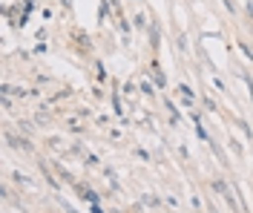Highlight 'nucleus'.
<instances>
[{
  "label": "nucleus",
  "instance_id": "nucleus-1",
  "mask_svg": "<svg viewBox=\"0 0 253 213\" xmlns=\"http://www.w3.org/2000/svg\"><path fill=\"white\" fill-rule=\"evenodd\" d=\"M3 138H6V144H9V147H15V150H26V153L32 150V141H29V138H23V135H15V132H6Z\"/></svg>",
  "mask_w": 253,
  "mask_h": 213
},
{
  "label": "nucleus",
  "instance_id": "nucleus-2",
  "mask_svg": "<svg viewBox=\"0 0 253 213\" xmlns=\"http://www.w3.org/2000/svg\"><path fill=\"white\" fill-rule=\"evenodd\" d=\"M72 187H75V193H78V196H84L86 202H89V205H98V202H101V196L95 193L92 187H84V181H75Z\"/></svg>",
  "mask_w": 253,
  "mask_h": 213
},
{
  "label": "nucleus",
  "instance_id": "nucleus-3",
  "mask_svg": "<svg viewBox=\"0 0 253 213\" xmlns=\"http://www.w3.org/2000/svg\"><path fill=\"white\" fill-rule=\"evenodd\" d=\"M150 78H153V84H156L158 89H164V86H167V78H164V72H161L158 61H153V64H150Z\"/></svg>",
  "mask_w": 253,
  "mask_h": 213
},
{
  "label": "nucleus",
  "instance_id": "nucleus-4",
  "mask_svg": "<svg viewBox=\"0 0 253 213\" xmlns=\"http://www.w3.org/2000/svg\"><path fill=\"white\" fill-rule=\"evenodd\" d=\"M147 32H150V43H153V49H158V43H161V32L156 29V23H150Z\"/></svg>",
  "mask_w": 253,
  "mask_h": 213
},
{
  "label": "nucleus",
  "instance_id": "nucleus-5",
  "mask_svg": "<svg viewBox=\"0 0 253 213\" xmlns=\"http://www.w3.org/2000/svg\"><path fill=\"white\" fill-rule=\"evenodd\" d=\"M41 173H43V176H46V181H49V187H55V190H58V187H61V184H58V179H55V176H52V173H49V167L43 162H41Z\"/></svg>",
  "mask_w": 253,
  "mask_h": 213
},
{
  "label": "nucleus",
  "instance_id": "nucleus-6",
  "mask_svg": "<svg viewBox=\"0 0 253 213\" xmlns=\"http://www.w3.org/2000/svg\"><path fill=\"white\" fill-rule=\"evenodd\" d=\"M213 190H216V193H221V196H224V193H227L230 187H227V181H224V179H216V181H213Z\"/></svg>",
  "mask_w": 253,
  "mask_h": 213
},
{
  "label": "nucleus",
  "instance_id": "nucleus-7",
  "mask_svg": "<svg viewBox=\"0 0 253 213\" xmlns=\"http://www.w3.org/2000/svg\"><path fill=\"white\" fill-rule=\"evenodd\" d=\"M112 110H115V115H124V107H121V98H118V92H112Z\"/></svg>",
  "mask_w": 253,
  "mask_h": 213
},
{
  "label": "nucleus",
  "instance_id": "nucleus-8",
  "mask_svg": "<svg viewBox=\"0 0 253 213\" xmlns=\"http://www.w3.org/2000/svg\"><path fill=\"white\" fill-rule=\"evenodd\" d=\"M141 92H144V95H150V98L156 95V89H153V84H150V81H141Z\"/></svg>",
  "mask_w": 253,
  "mask_h": 213
},
{
  "label": "nucleus",
  "instance_id": "nucleus-9",
  "mask_svg": "<svg viewBox=\"0 0 253 213\" xmlns=\"http://www.w3.org/2000/svg\"><path fill=\"white\" fill-rule=\"evenodd\" d=\"M95 69H98V81H107V69H104L101 61H95Z\"/></svg>",
  "mask_w": 253,
  "mask_h": 213
},
{
  "label": "nucleus",
  "instance_id": "nucleus-10",
  "mask_svg": "<svg viewBox=\"0 0 253 213\" xmlns=\"http://www.w3.org/2000/svg\"><path fill=\"white\" fill-rule=\"evenodd\" d=\"M175 46L184 52V49H187V38H184V35H178V38H175Z\"/></svg>",
  "mask_w": 253,
  "mask_h": 213
},
{
  "label": "nucleus",
  "instance_id": "nucleus-11",
  "mask_svg": "<svg viewBox=\"0 0 253 213\" xmlns=\"http://www.w3.org/2000/svg\"><path fill=\"white\" fill-rule=\"evenodd\" d=\"M135 26H138V29H147L150 23H147V17L144 15H135Z\"/></svg>",
  "mask_w": 253,
  "mask_h": 213
},
{
  "label": "nucleus",
  "instance_id": "nucleus-12",
  "mask_svg": "<svg viewBox=\"0 0 253 213\" xmlns=\"http://www.w3.org/2000/svg\"><path fill=\"white\" fill-rule=\"evenodd\" d=\"M196 132H199V138H202V141H210V135H207V130L202 127V124H196Z\"/></svg>",
  "mask_w": 253,
  "mask_h": 213
},
{
  "label": "nucleus",
  "instance_id": "nucleus-13",
  "mask_svg": "<svg viewBox=\"0 0 253 213\" xmlns=\"http://www.w3.org/2000/svg\"><path fill=\"white\" fill-rule=\"evenodd\" d=\"M12 179H15L17 184H29V179H26V176H23V173H20V170H17V173H12Z\"/></svg>",
  "mask_w": 253,
  "mask_h": 213
},
{
  "label": "nucleus",
  "instance_id": "nucleus-14",
  "mask_svg": "<svg viewBox=\"0 0 253 213\" xmlns=\"http://www.w3.org/2000/svg\"><path fill=\"white\" fill-rule=\"evenodd\" d=\"M84 164H89V167H95V164H98V156H92V153H86V156H84Z\"/></svg>",
  "mask_w": 253,
  "mask_h": 213
},
{
  "label": "nucleus",
  "instance_id": "nucleus-15",
  "mask_svg": "<svg viewBox=\"0 0 253 213\" xmlns=\"http://www.w3.org/2000/svg\"><path fill=\"white\" fill-rule=\"evenodd\" d=\"M144 202H147V205H153V208H161V199H158V196H144Z\"/></svg>",
  "mask_w": 253,
  "mask_h": 213
},
{
  "label": "nucleus",
  "instance_id": "nucleus-16",
  "mask_svg": "<svg viewBox=\"0 0 253 213\" xmlns=\"http://www.w3.org/2000/svg\"><path fill=\"white\" fill-rule=\"evenodd\" d=\"M107 15H110V0H104V3H101V20H104Z\"/></svg>",
  "mask_w": 253,
  "mask_h": 213
},
{
  "label": "nucleus",
  "instance_id": "nucleus-17",
  "mask_svg": "<svg viewBox=\"0 0 253 213\" xmlns=\"http://www.w3.org/2000/svg\"><path fill=\"white\" fill-rule=\"evenodd\" d=\"M242 78H245V84H248V89H251V104H253V78H251V75H242Z\"/></svg>",
  "mask_w": 253,
  "mask_h": 213
},
{
  "label": "nucleus",
  "instance_id": "nucleus-18",
  "mask_svg": "<svg viewBox=\"0 0 253 213\" xmlns=\"http://www.w3.org/2000/svg\"><path fill=\"white\" fill-rule=\"evenodd\" d=\"M75 41H78V43H84V46H89V41H86V35H84V32H75Z\"/></svg>",
  "mask_w": 253,
  "mask_h": 213
},
{
  "label": "nucleus",
  "instance_id": "nucleus-19",
  "mask_svg": "<svg viewBox=\"0 0 253 213\" xmlns=\"http://www.w3.org/2000/svg\"><path fill=\"white\" fill-rule=\"evenodd\" d=\"M221 3H224V9H227V12H236V3H233V0H221Z\"/></svg>",
  "mask_w": 253,
  "mask_h": 213
},
{
  "label": "nucleus",
  "instance_id": "nucleus-20",
  "mask_svg": "<svg viewBox=\"0 0 253 213\" xmlns=\"http://www.w3.org/2000/svg\"><path fill=\"white\" fill-rule=\"evenodd\" d=\"M239 46H242V52H245V58H253V49L248 46V43H239Z\"/></svg>",
  "mask_w": 253,
  "mask_h": 213
},
{
  "label": "nucleus",
  "instance_id": "nucleus-21",
  "mask_svg": "<svg viewBox=\"0 0 253 213\" xmlns=\"http://www.w3.org/2000/svg\"><path fill=\"white\" fill-rule=\"evenodd\" d=\"M135 156H138V159H144V162H147V159H150V153H147V150H141V147L135 150Z\"/></svg>",
  "mask_w": 253,
  "mask_h": 213
},
{
  "label": "nucleus",
  "instance_id": "nucleus-22",
  "mask_svg": "<svg viewBox=\"0 0 253 213\" xmlns=\"http://www.w3.org/2000/svg\"><path fill=\"white\" fill-rule=\"evenodd\" d=\"M230 147H233V153H236V156H242V144H239V141H230Z\"/></svg>",
  "mask_w": 253,
  "mask_h": 213
},
{
  "label": "nucleus",
  "instance_id": "nucleus-23",
  "mask_svg": "<svg viewBox=\"0 0 253 213\" xmlns=\"http://www.w3.org/2000/svg\"><path fill=\"white\" fill-rule=\"evenodd\" d=\"M63 211H66V213H78L75 208H72V205H66V202H63Z\"/></svg>",
  "mask_w": 253,
  "mask_h": 213
},
{
  "label": "nucleus",
  "instance_id": "nucleus-24",
  "mask_svg": "<svg viewBox=\"0 0 253 213\" xmlns=\"http://www.w3.org/2000/svg\"><path fill=\"white\" fill-rule=\"evenodd\" d=\"M89 213H104V211H101V205H92V208H89Z\"/></svg>",
  "mask_w": 253,
  "mask_h": 213
}]
</instances>
